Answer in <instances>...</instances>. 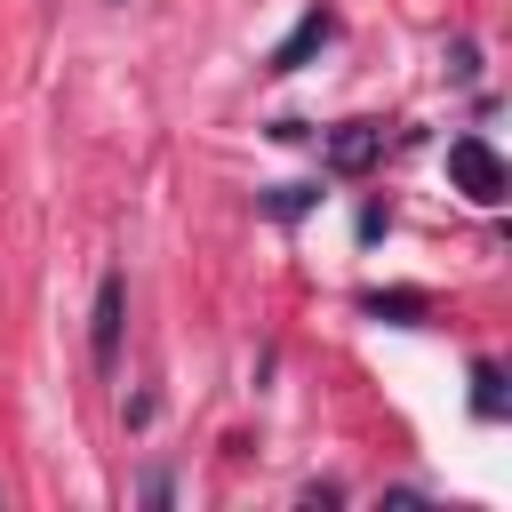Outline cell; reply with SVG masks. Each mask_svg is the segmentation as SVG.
Listing matches in <instances>:
<instances>
[{
    "mask_svg": "<svg viewBox=\"0 0 512 512\" xmlns=\"http://www.w3.org/2000/svg\"><path fill=\"white\" fill-rule=\"evenodd\" d=\"M448 184H456L472 208H504V192H512V176H504V160H496L488 136H456V144H448Z\"/></svg>",
    "mask_w": 512,
    "mask_h": 512,
    "instance_id": "6da1fadb",
    "label": "cell"
},
{
    "mask_svg": "<svg viewBox=\"0 0 512 512\" xmlns=\"http://www.w3.org/2000/svg\"><path fill=\"white\" fill-rule=\"evenodd\" d=\"M120 312H128V280H120V272H104V280H96V312H88V320H96V328H88L96 368H112V360H120Z\"/></svg>",
    "mask_w": 512,
    "mask_h": 512,
    "instance_id": "7a4b0ae2",
    "label": "cell"
},
{
    "mask_svg": "<svg viewBox=\"0 0 512 512\" xmlns=\"http://www.w3.org/2000/svg\"><path fill=\"white\" fill-rule=\"evenodd\" d=\"M376 152H384V128H368V120H352V128L328 136V168H336V176H360Z\"/></svg>",
    "mask_w": 512,
    "mask_h": 512,
    "instance_id": "3957f363",
    "label": "cell"
},
{
    "mask_svg": "<svg viewBox=\"0 0 512 512\" xmlns=\"http://www.w3.org/2000/svg\"><path fill=\"white\" fill-rule=\"evenodd\" d=\"M328 32H336V24H328V16L312 8V16H304V24H296V32L280 40V48H272V72H296V64H304V56H312V48L328 40Z\"/></svg>",
    "mask_w": 512,
    "mask_h": 512,
    "instance_id": "277c9868",
    "label": "cell"
},
{
    "mask_svg": "<svg viewBox=\"0 0 512 512\" xmlns=\"http://www.w3.org/2000/svg\"><path fill=\"white\" fill-rule=\"evenodd\" d=\"M472 408H480V416H504V376H496V360L472 368Z\"/></svg>",
    "mask_w": 512,
    "mask_h": 512,
    "instance_id": "5b68a950",
    "label": "cell"
}]
</instances>
